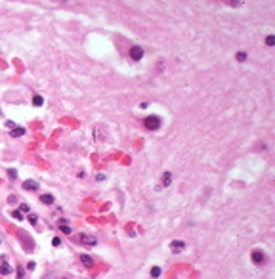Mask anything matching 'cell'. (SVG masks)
<instances>
[{
	"mask_svg": "<svg viewBox=\"0 0 275 279\" xmlns=\"http://www.w3.org/2000/svg\"><path fill=\"white\" fill-rule=\"evenodd\" d=\"M252 262H254V264H258V266L264 264V262H266V254L262 252V250H254V252H252Z\"/></svg>",
	"mask_w": 275,
	"mask_h": 279,
	"instance_id": "cell-3",
	"label": "cell"
},
{
	"mask_svg": "<svg viewBox=\"0 0 275 279\" xmlns=\"http://www.w3.org/2000/svg\"><path fill=\"white\" fill-rule=\"evenodd\" d=\"M42 103H44V98H42V96H38V94H36L35 98H33V105H35V107H40Z\"/></svg>",
	"mask_w": 275,
	"mask_h": 279,
	"instance_id": "cell-12",
	"label": "cell"
},
{
	"mask_svg": "<svg viewBox=\"0 0 275 279\" xmlns=\"http://www.w3.org/2000/svg\"><path fill=\"white\" fill-rule=\"evenodd\" d=\"M161 117H157V115H149V117H145V120H143V124H145V128L147 130H157V128L161 126Z\"/></svg>",
	"mask_w": 275,
	"mask_h": 279,
	"instance_id": "cell-1",
	"label": "cell"
},
{
	"mask_svg": "<svg viewBox=\"0 0 275 279\" xmlns=\"http://www.w3.org/2000/svg\"><path fill=\"white\" fill-rule=\"evenodd\" d=\"M27 270H31V272H33V270H35V262H29V264H27Z\"/></svg>",
	"mask_w": 275,
	"mask_h": 279,
	"instance_id": "cell-23",
	"label": "cell"
},
{
	"mask_svg": "<svg viewBox=\"0 0 275 279\" xmlns=\"http://www.w3.org/2000/svg\"><path fill=\"white\" fill-rule=\"evenodd\" d=\"M130 56H132V59H136V61H138V59L143 58V50H141L140 46H132L130 48Z\"/></svg>",
	"mask_w": 275,
	"mask_h": 279,
	"instance_id": "cell-5",
	"label": "cell"
},
{
	"mask_svg": "<svg viewBox=\"0 0 275 279\" xmlns=\"http://www.w3.org/2000/svg\"><path fill=\"white\" fill-rule=\"evenodd\" d=\"M12 272H14V270H12V266H8V264H2V266H0V273H2V275H10Z\"/></svg>",
	"mask_w": 275,
	"mask_h": 279,
	"instance_id": "cell-10",
	"label": "cell"
},
{
	"mask_svg": "<svg viewBox=\"0 0 275 279\" xmlns=\"http://www.w3.org/2000/svg\"><path fill=\"white\" fill-rule=\"evenodd\" d=\"M23 189H29V191H35V189H38V184H36L35 180H25V182H23Z\"/></svg>",
	"mask_w": 275,
	"mask_h": 279,
	"instance_id": "cell-7",
	"label": "cell"
},
{
	"mask_svg": "<svg viewBox=\"0 0 275 279\" xmlns=\"http://www.w3.org/2000/svg\"><path fill=\"white\" fill-rule=\"evenodd\" d=\"M266 44H268V46H273V44H275V36H273V35H269L268 38H266Z\"/></svg>",
	"mask_w": 275,
	"mask_h": 279,
	"instance_id": "cell-17",
	"label": "cell"
},
{
	"mask_svg": "<svg viewBox=\"0 0 275 279\" xmlns=\"http://www.w3.org/2000/svg\"><path fill=\"white\" fill-rule=\"evenodd\" d=\"M59 228H61V233H65V235H71L73 233V229L69 228V226H59Z\"/></svg>",
	"mask_w": 275,
	"mask_h": 279,
	"instance_id": "cell-15",
	"label": "cell"
},
{
	"mask_svg": "<svg viewBox=\"0 0 275 279\" xmlns=\"http://www.w3.org/2000/svg\"><path fill=\"white\" fill-rule=\"evenodd\" d=\"M17 279H23V268H17Z\"/></svg>",
	"mask_w": 275,
	"mask_h": 279,
	"instance_id": "cell-22",
	"label": "cell"
},
{
	"mask_svg": "<svg viewBox=\"0 0 275 279\" xmlns=\"http://www.w3.org/2000/svg\"><path fill=\"white\" fill-rule=\"evenodd\" d=\"M15 176H17V172H15L14 168H10V170H8V178H10V180H14Z\"/></svg>",
	"mask_w": 275,
	"mask_h": 279,
	"instance_id": "cell-19",
	"label": "cell"
},
{
	"mask_svg": "<svg viewBox=\"0 0 275 279\" xmlns=\"http://www.w3.org/2000/svg\"><path fill=\"white\" fill-rule=\"evenodd\" d=\"M10 134L14 136V138H19V136H23V134H25V128H21V126H19V128H14V130H12Z\"/></svg>",
	"mask_w": 275,
	"mask_h": 279,
	"instance_id": "cell-11",
	"label": "cell"
},
{
	"mask_svg": "<svg viewBox=\"0 0 275 279\" xmlns=\"http://www.w3.org/2000/svg\"><path fill=\"white\" fill-rule=\"evenodd\" d=\"M19 210H21V212H27V210H29V207H27V205H21V208H19Z\"/></svg>",
	"mask_w": 275,
	"mask_h": 279,
	"instance_id": "cell-24",
	"label": "cell"
},
{
	"mask_svg": "<svg viewBox=\"0 0 275 279\" xmlns=\"http://www.w3.org/2000/svg\"><path fill=\"white\" fill-rule=\"evenodd\" d=\"M170 182H172V174H170V172H164V174H163V187L170 185Z\"/></svg>",
	"mask_w": 275,
	"mask_h": 279,
	"instance_id": "cell-9",
	"label": "cell"
},
{
	"mask_svg": "<svg viewBox=\"0 0 275 279\" xmlns=\"http://www.w3.org/2000/svg\"><path fill=\"white\" fill-rule=\"evenodd\" d=\"M27 218H29V222H31V224H33V226L36 224V222H38V216H36V214H29V216H27Z\"/></svg>",
	"mask_w": 275,
	"mask_h": 279,
	"instance_id": "cell-18",
	"label": "cell"
},
{
	"mask_svg": "<svg viewBox=\"0 0 275 279\" xmlns=\"http://www.w3.org/2000/svg\"><path fill=\"white\" fill-rule=\"evenodd\" d=\"M159 275H161V268H157V266L151 268V277H159Z\"/></svg>",
	"mask_w": 275,
	"mask_h": 279,
	"instance_id": "cell-16",
	"label": "cell"
},
{
	"mask_svg": "<svg viewBox=\"0 0 275 279\" xmlns=\"http://www.w3.org/2000/svg\"><path fill=\"white\" fill-rule=\"evenodd\" d=\"M80 262H82L86 268H92V266H94V258H92L90 254H80Z\"/></svg>",
	"mask_w": 275,
	"mask_h": 279,
	"instance_id": "cell-6",
	"label": "cell"
},
{
	"mask_svg": "<svg viewBox=\"0 0 275 279\" xmlns=\"http://www.w3.org/2000/svg\"><path fill=\"white\" fill-rule=\"evenodd\" d=\"M235 58H237V61H245L246 59V52H237Z\"/></svg>",
	"mask_w": 275,
	"mask_h": 279,
	"instance_id": "cell-14",
	"label": "cell"
},
{
	"mask_svg": "<svg viewBox=\"0 0 275 279\" xmlns=\"http://www.w3.org/2000/svg\"><path fill=\"white\" fill-rule=\"evenodd\" d=\"M6 126L10 128V130H14V128H15V123H14V120H6Z\"/></svg>",
	"mask_w": 275,
	"mask_h": 279,
	"instance_id": "cell-20",
	"label": "cell"
},
{
	"mask_svg": "<svg viewBox=\"0 0 275 279\" xmlns=\"http://www.w3.org/2000/svg\"><path fill=\"white\" fill-rule=\"evenodd\" d=\"M59 243H61V239H59V237H54V241H52V245H54V247H59Z\"/></svg>",
	"mask_w": 275,
	"mask_h": 279,
	"instance_id": "cell-21",
	"label": "cell"
},
{
	"mask_svg": "<svg viewBox=\"0 0 275 279\" xmlns=\"http://www.w3.org/2000/svg\"><path fill=\"white\" fill-rule=\"evenodd\" d=\"M105 180V174H98V182H103Z\"/></svg>",
	"mask_w": 275,
	"mask_h": 279,
	"instance_id": "cell-25",
	"label": "cell"
},
{
	"mask_svg": "<svg viewBox=\"0 0 275 279\" xmlns=\"http://www.w3.org/2000/svg\"><path fill=\"white\" fill-rule=\"evenodd\" d=\"M12 218H15V220H23V216H21V210H14V212H12Z\"/></svg>",
	"mask_w": 275,
	"mask_h": 279,
	"instance_id": "cell-13",
	"label": "cell"
},
{
	"mask_svg": "<svg viewBox=\"0 0 275 279\" xmlns=\"http://www.w3.org/2000/svg\"><path fill=\"white\" fill-rule=\"evenodd\" d=\"M54 195H50V193H44V195H40V203H44V205H52L54 203Z\"/></svg>",
	"mask_w": 275,
	"mask_h": 279,
	"instance_id": "cell-8",
	"label": "cell"
},
{
	"mask_svg": "<svg viewBox=\"0 0 275 279\" xmlns=\"http://www.w3.org/2000/svg\"><path fill=\"white\" fill-rule=\"evenodd\" d=\"M78 241H80V243H84V245H90V247L98 243V239H96L94 235H90V233H80V235H78Z\"/></svg>",
	"mask_w": 275,
	"mask_h": 279,
	"instance_id": "cell-2",
	"label": "cell"
},
{
	"mask_svg": "<svg viewBox=\"0 0 275 279\" xmlns=\"http://www.w3.org/2000/svg\"><path fill=\"white\" fill-rule=\"evenodd\" d=\"M170 249H172V252H181V250L185 249V243L181 239H176V241L170 243Z\"/></svg>",
	"mask_w": 275,
	"mask_h": 279,
	"instance_id": "cell-4",
	"label": "cell"
}]
</instances>
